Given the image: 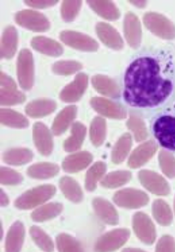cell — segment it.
Instances as JSON below:
<instances>
[{
    "instance_id": "6da1fadb",
    "label": "cell",
    "mask_w": 175,
    "mask_h": 252,
    "mask_svg": "<svg viewBox=\"0 0 175 252\" xmlns=\"http://www.w3.org/2000/svg\"><path fill=\"white\" fill-rule=\"evenodd\" d=\"M123 99L133 112L152 117L175 102V50L142 48L133 57L123 80Z\"/></svg>"
},
{
    "instance_id": "7a4b0ae2",
    "label": "cell",
    "mask_w": 175,
    "mask_h": 252,
    "mask_svg": "<svg viewBox=\"0 0 175 252\" xmlns=\"http://www.w3.org/2000/svg\"><path fill=\"white\" fill-rule=\"evenodd\" d=\"M151 128L163 148L175 151V102L151 117Z\"/></svg>"
},
{
    "instance_id": "3957f363",
    "label": "cell",
    "mask_w": 175,
    "mask_h": 252,
    "mask_svg": "<svg viewBox=\"0 0 175 252\" xmlns=\"http://www.w3.org/2000/svg\"><path fill=\"white\" fill-rule=\"evenodd\" d=\"M56 192L55 187L52 185L37 187L22 194L15 201L14 205L21 210L33 209L52 198Z\"/></svg>"
},
{
    "instance_id": "277c9868",
    "label": "cell",
    "mask_w": 175,
    "mask_h": 252,
    "mask_svg": "<svg viewBox=\"0 0 175 252\" xmlns=\"http://www.w3.org/2000/svg\"><path fill=\"white\" fill-rule=\"evenodd\" d=\"M17 73L21 87L29 90L34 84V61L30 50L24 49L18 57Z\"/></svg>"
},
{
    "instance_id": "5b68a950",
    "label": "cell",
    "mask_w": 175,
    "mask_h": 252,
    "mask_svg": "<svg viewBox=\"0 0 175 252\" xmlns=\"http://www.w3.org/2000/svg\"><path fill=\"white\" fill-rule=\"evenodd\" d=\"M130 232L126 229H117L106 233L98 239L95 246L97 252H110L122 247L129 239Z\"/></svg>"
},
{
    "instance_id": "8992f818",
    "label": "cell",
    "mask_w": 175,
    "mask_h": 252,
    "mask_svg": "<svg viewBox=\"0 0 175 252\" xmlns=\"http://www.w3.org/2000/svg\"><path fill=\"white\" fill-rule=\"evenodd\" d=\"M15 21L21 26L35 32H44L50 27L49 21L42 14L33 10L18 12Z\"/></svg>"
},
{
    "instance_id": "52a82bcc",
    "label": "cell",
    "mask_w": 175,
    "mask_h": 252,
    "mask_svg": "<svg viewBox=\"0 0 175 252\" xmlns=\"http://www.w3.org/2000/svg\"><path fill=\"white\" fill-rule=\"evenodd\" d=\"M60 39L66 44L74 49L85 52H94L98 49L97 41L87 35L74 31H64Z\"/></svg>"
},
{
    "instance_id": "ba28073f",
    "label": "cell",
    "mask_w": 175,
    "mask_h": 252,
    "mask_svg": "<svg viewBox=\"0 0 175 252\" xmlns=\"http://www.w3.org/2000/svg\"><path fill=\"white\" fill-rule=\"evenodd\" d=\"M114 200L117 205L129 209L139 208L148 202L145 194L133 189L119 191L114 195Z\"/></svg>"
},
{
    "instance_id": "9c48e42d",
    "label": "cell",
    "mask_w": 175,
    "mask_h": 252,
    "mask_svg": "<svg viewBox=\"0 0 175 252\" xmlns=\"http://www.w3.org/2000/svg\"><path fill=\"white\" fill-rule=\"evenodd\" d=\"M133 227L142 241L147 244L153 243L155 239L154 226L144 214L138 213L134 217Z\"/></svg>"
},
{
    "instance_id": "30bf717a",
    "label": "cell",
    "mask_w": 175,
    "mask_h": 252,
    "mask_svg": "<svg viewBox=\"0 0 175 252\" xmlns=\"http://www.w3.org/2000/svg\"><path fill=\"white\" fill-rule=\"evenodd\" d=\"M33 136L38 151L44 156L50 155L53 149V142L48 128L42 123H36L34 126Z\"/></svg>"
},
{
    "instance_id": "8fae6325",
    "label": "cell",
    "mask_w": 175,
    "mask_h": 252,
    "mask_svg": "<svg viewBox=\"0 0 175 252\" xmlns=\"http://www.w3.org/2000/svg\"><path fill=\"white\" fill-rule=\"evenodd\" d=\"M88 85V76L84 73H79L74 81L63 89L60 98L66 102H75L81 98Z\"/></svg>"
},
{
    "instance_id": "7c38bea8",
    "label": "cell",
    "mask_w": 175,
    "mask_h": 252,
    "mask_svg": "<svg viewBox=\"0 0 175 252\" xmlns=\"http://www.w3.org/2000/svg\"><path fill=\"white\" fill-rule=\"evenodd\" d=\"M95 213L100 219L109 225H116L119 217L112 204L101 197H97L92 202Z\"/></svg>"
},
{
    "instance_id": "4fadbf2b",
    "label": "cell",
    "mask_w": 175,
    "mask_h": 252,
    "mask_svg": "<svg viewBox=\"0 0 175 252\" xmlns=\"http://www.w3.org/2000/svg\"><path fill=\"white\" fill-rule=\"evenodd\" d=\"M25 238V228L20 221H16L9 228L5 239V251L9 252L20 251Z\"/></svg>"
},
{
    "instance_id": "5bb4252c",
    "label": "cell",
    "mask_w": 175,
    "mask_h": 252,
    "mask_svg": "<svg viewBox=\"0 0 175 252\" xmlns=\"http://www.w3.org/2000/svg\"><path fill=\"white\" fill-rule=\"evenodd\" d=\"M92 161V156L87 152L70 155L63 162L64 170L70 173H77L88 167Z\"/></svg>"
},
{
    "instance_id": "9a60e30c",
    "label": "cell",
    "mask_w": 175,
    "mask_h": 252,
    "mask_svg": "<svg viewBox=\"0 0 175 252\" xmlns=\"http://www.w3.org/2000/svg\"><path fill=\"white\" fill-rule=\"evenodd\" d=\"M31 44L38 52L50 56H59L63 52L62 46L59 43L45 37H34Z\"/></svg>"
},
{
    "instance_id": "2e32d148",
    "label": "cell",
    "mask_w": 175,
    "mask_h": 252,
    "mask_svg": "<svg viewBox=\"0 0 175 252\" xmlns=\"http://www.w3.org/2000/svg\"><path fill=\"white\" fill-rule=\"evenodd\" d=\"M91 104L95 110L103 116L111 118H121L124 116L122 108L103 98H93Z\"/></svg>"
},
{
    "instance_id": "e0dca14e",
    "label": "cell",
    "mask_w": 175,
    "mask_h": 252,
    "mask_svg": "<svg viewBox=\"0 0 175 252\" xmlns=\"http://www.w3.org/2000/svg\"><path fill=\"white\" fill-rule=\"evenodd\" d=\"M77 114V108L74 106H69L63 110L54 121L52 130L55 135L59 136L66 131L74 120Z\"/></svg>"
},
{
    "instance_id": "ac0fdd59",
    "label": "cell",
    "mask_w": 175,
    "mask_h": 252,
    "mask_svg": "<svg viewBox=\"0 0 175 252\" xmlns=\"http://www.w3.org/2000/svg\"><path fill=\"white\" fill-rule=\"evenodd\" d=\"M60 188L64 195L72 202H80L83 198L80 186L71 178L63 177L60 181Z\"/></svg>"
},
{
    "instance_id": "d6986e66",
    "label": "cell",
    "mask_w": 175,
    "mask_h": 252,
    "mask_svg": "<svg viewBox=\"0 0 175 252\" xmlns=\"http://www.w3.org/2000/svg\"><path fill=\"white\" fill-rule=\"evenodd\" d=\"M56 108L55 101L49 99H40L28 104L25 111L28 116L31 117L39 118L52 113Z\"/></svg>"
},
{
    "instance_id": "ffe728a7",
    "label": "cell",
    "mask_w": 175,
    "mask_h": 252,
    "mask_svg": "<svg viewBox=\"0 0 175 252\" xmlns=\"http://www.w3.org/2000/svg\"><path fill=\"white\" fill-rule=\"evenodd\" d=\"M17 33L13 27L5 29L3 33L1 45V56L2 58L10 59L13 57L17 50Z\"/></svg>"
},
{
    "instance_id": "44dd1931",
    "label": "cell",
    "mask_w": 175,
    "mask_h": 252,
    "mask_svg": "<svg viewBox=\"0 0 175 252\" xmlns=\"http://www.w3.org/2000/svg\"><path fill=\"white\" fill-rule=\"evenodd\" d=\"M63 207L59 203H50L41 206L32 213L31 218L35 222H43L58 216L63 211Z\"/></svg>"
},
{
    "instance_id": "7402d4cb",
    "label": "cell",
    "mask_w": 175,
    "mask_h": 252,
    "mask_svg": "<svg viewBox=\"0 0 175 252\" xmlns=\"http://www.w3.org/2000/svg\"><path fill=\"white\" fill-rule=\"evenodd\" d=\"M59 168L55 164L50 162H40L31 166L28 169L29 176L35 179H47L56 176L58 174Z\"/></svg>"
},
{
    "instance_id": "603a6c76",
    "label": "cell",
    "mask_w": 175,
    "mask_h": 252,
    "mask_svg": "<svg viewBox=\"0 0 175 252\" xmlns=\"http://www.w3.org/2000/svg\"><path fill=\"white\" fill-rule=\"evenodd\" d=\"M86 130L83 124L78 122L74 124L71 129V135L66 140L64 145L66 152H74L81 148L85 139Z\"/></svg>"
},
{
    "instance_id": "cb8c5ba5",
    "label": "cell",
    "mask_w": 175,
    "mask_h": 252,
    "mask_svg": "<svg viewBox=\"0 0 175 252\" xmlns=\"http://www.w3.org/2000/svg\"><path fill=\"white\" fill-rule=\"evenodd\" d=\"M140 178L144 186L151 192L158 194H167L169 192V188L165 182L158 175L142 172L140 174Z\"/></svg>"
},
{
    "instance_id": "d4e9b609",
    "label": "cell",
    "mask_w": 175,
    "mask_h": 252,
    "mask_svg": "<svg viewBox=\"0 0 175 252\" xmlns=\"http://www.w3.org/2000/svg\"><path fill=\"white\" fill-rule=\"evenodd\" d=\"M33 158V153L30 150L24 148L11 149L3 155V160L6 163L13 165L28 163Z\"/></svg>"
},
{
    "instance_id": "484cf974",
    "label": "cell",
    "mask_w": 175,
    "mask_h": 252,
    "mask_svg": "<svg viewBox=\"0 0 175 252\" xmlns=\"http://www.w3.org/2000/svg\"><path fill=\"white\" fill-rule=\"evenodd\" d=\"M96 30L99 37L107 46L113 48L120 46L121 42L118 34L109 25L101 22L97 25Z\"/></svg>"
},
{
    "instance_id": "4316f807",
    "label": "cell",
    "mask_w": 175,
    "mask_h": 252,
    "mask_svg": "<svg viewBox=\"0 0 175 252\" xmlns=\"http://www.w3.org/2000/svg\"><path fill=\"white\" fill-rule=\"evenodd\" d=\"M92 84L95 89L100 94L115 97L118 95L119 90L114 83L106 76L96 75L92 80Z\"/></svg>"
},
{
    "instance_id": "83f0119b",
    "label": "cell",
    "mask_w": 175,
    "mask_h": 252,
    "mask_svg": "<svg viewBox=\"0 0 175 252\" xmlns=\"http://www.w3.org/2000/svg\"><path fill=\"white\" fill-rule=\"evenodd\" d=\"M106 164L103 162H97L89 169L86 175L85 188L88 191H93L97 188L99 180L106 171Z\"/></svg>"
},
{
    "instance_id": "f1b7e54d",
    "label": "cell",
    "mask_w": 175,
    "mask_h": 252,
    "mask_svg": "<svg viewBox=\"0 0 175 252\" xmlns=\"http://www.w3.org/2000/svg\"><path fill=\"white\" fill-rule=\"evenodd\" d=\"M1 122L5 126L16 128H24L29 124L26 118L22 114L7 109L1 110Z\"/></svg>"
},
{
    "instance_id": "f546056e",
    "label": "cell",
    "mask_w": 175,
    "mask_h": 252,
    "mask_svg": "<svg viewBox=\"0 0 175 252\" xmlns=\"http://www.w3.org/2000/svg\"><path fill=\"white\" fill-rule=\"evenodd\" d=\"M30 235L38 247L46 252L54 251L53 242L48 235L42 228L37 226H31L30 229Z\"/></svg>"
},
{
    "instance_id": "4dcf8cb0",
    "label": "cell",
    "mask_w": 175,
    "mask_h": 252,
    "mask_svg": "<svg viewBox=\"0 0 175 252\" xmlns=\"http://www.w3.org/2000/svg\"><path fill=\"white\" fill-rule=\"evenodd\" d=\"M155 150V145L152 142L146 143L140 147L133 153L132 157L130 158L129 165L134 168L139 167L151 157Z\"/></svg>"
},
{
    "instance_id": "1f68e13d",
    "label": "cell",
    "mask_w": 175,
    "mask_h": 252,
    "mask_svg": "<svg viewBox=\"0 0 175 252\" xmlns=\"http://www.w3.org/2000/svg\"><path fill=\"white\" fill-rule=\"evenodd\" d=\"M106 135V123L101 117L94 119L90 127V138L95 146L103 144Z\"/></svg>"
},
{
    "instance_id": "d6a6232c",
    "label": "cell",
    "mask_w": 175,
    "mask_h": 252,
    "mask_svg": "<svg viewBox=\"0 0 175 252\" xmlns=\"http://www.w3.org/2000/svg\"><path fill=\"white\" fill-rule=\"evenodd\" d=\"M90 7L101 17L107 20L117 18L118 13L112 2L106 1H88Z\"/></svg>"
},
{
    "instance_id": "836d02e7",
    "label": "cell",
    "mask_w": 175,
    "mask_h": 252,
    "mask_svg": "<svg viewBox=\"0 0 175 252\" xmlns=\"http://www.w3.org/2000/svg\"><path fill=\"white\" fill-rule=\"evenodd\" d=\"M57 250L59 252H81L80 244L74 238L68 234L62 233L56 238Z\"/></svg>"
},
{
    "instance_id": "e575fe53",
    "label": "cell",
    "mask_w": 175,
    "mask_h": 252,
    "mask_svg": "<svg viewBox=\"0 0 175 252\" xmlns=\"http://www.w3.org/2000/svg\"><path fill=\"white\" fill-rule=\"evenodd\" d=\"M131 146V138L128 134L120 138L114 147L112 153V160L115 163H119L125 158Z\"/></svg>"
},
{
    "instance_id": "d590c367",
    "label": "cell",
    "mask_w": 175,
    "mask_h": 252,
    "mask_svg": "<svg viewBox=\"0 0 175 252\" xmlns=\"http://www.w3.org/2000/svg\"><path fill=\"white\" fill-rule=\"evenodd\" d=\"M154 217L159 223L164 225L170 224L173 216L170 207L164 201H155L153 205Z\"/></svg>"
},
{
    "instance_id": "8d00e7d4",
    "label": "cell",
    "mask_w": 175,
    "mask_h": 252,
    "mask_svg": "<svg viewBox=\"0 0 175 252\" xmlns=\"http://www.w3.org/2000/svg\"><path fill=\"white\" fill-rule=\"evenodd\" d=\"M130 178V174L127 171H117L106 175L103 181L102 186L104 187L113 188L125 184Z\"/></svg>"
},
{
    "instance_id": "74e56055",
    "label": "cell",
    "mask_w": 175,
    "mask_h": 252,
    "mask_svg": "<svg viewBox=\"0 0 175 252\" xmlns=\"http://www.w3.org/2000/svg\"><path fill=\"white\" fill-rule=\"evenodd\" d=\"M25 100V95L16 89H1V103L5 106L20 104Z\"/></svg>"
},
{
    "instance_id": "f35d334b",
    "label": "cell",
    "mask_w": 175,
    "mask_h": 252,
    "mask_svg": "<svg viewBox=\"0 0 175 252\" xmlns=\"http://www.w3.org/2000/svg\"><path fill=\"white\" fill-rule=\"evenodd\" d=\"M82 68L80 63L72 61H64L57 62L54 64L53 71L57 74L61 75H69L72 74Z\"/></svg>"
},
{
    "instance_id": "ab89813d",
    "label": "cell",
    "mask_w": 175,
    "mask_h": 252,
    "mask_svg": "<svg viewBox=\"0 0 175 252\" xmlns=\"http://www.w3.org/2000/svg\"><path fill=\"white\" fill-rule=\"evenodd\" d=\"M82 5L81 1H65L62 6V15L64 20L72 21L76 17Z\"/></svg>"
},
{
    "instance_id": "60d3db41",
    "label": "cell",
    "mask_w": 175,
    "mask_h": 252,
    "mask_svg": "<svg viewBox=\"0 0 175 252\" xmlns=\"http://www.w3.org/2000/svg\"><path fill=\"white\" fill-rule=\"evenodd\" d=\"M22 180L20 174L10 168L2 167L1 169V183L4 185H16Z\"/></svg>"
},
{
    "instance_id": "b9f144b4",
    "label": "cell",
    "mask_w": 175,
    "mask_h": 252,
    "mask_svg": "<svg viewBox=\"0 0 175 252\" xmlns=\"http://www.w3.org/2000/svg\"><path fill=\"white\" fill-rule=\"evenodd\" d=\"M161 164L165 173L169 176L174 177L175 175V161L170 155L163 153L161 155Z\"/></svg>"
},
{
    "instance_id": "7bdbcfd3",
    "label": "cell",
    "mask_w": 175,
    "mask_h": 252,
    "mask_svg": "<svg viewBox=\"0 0 175 252\" xmlns=\"http://www.w3.org/2000/svg\"><path fill=\"white\" fill-rule=\"evenodd\" d=\"M157 252H174L175 251V242L173 238L170 237L162 238L157 247Z\"/></svg>"
},
{
    "instance_id": "ee69618b",
    "label": "cell",
    "mask_w": 175,
    "mask_h": 252,
    "mask_svg": "<svg viewBox=\"0 0 175 252\" xmlns=\"http://www.w3.org/2000/svg\"><path fill=\"white\" fill-rule=\"evenodd\" d=\"M57 1H27V4L35 8H46L55 5Z\"/></svg>"
},
{
    "instance_id": "f6af8a7d",
    "label": "cell",
    "mask_w": 175,
    "mask_h": 252,
    "mask_svg": "<svg viewBox=\"0 0 175 252\" xmlns=\"http://www.w3.org/2000/svg\"><path fill=\"white\" fill-rule=\"evenodd\" d=\"M1 85L4 88L16 89V84L13 80L2 72H1Z\"/></svg>"
},
{
    "instance_id": "bcb514c9",
    "label": "cell",
    "mask_w": 175,
    "mask_h": 252,
    "mask_svg": "<svg viewBox=\"0 0 175 252\" xmlns=\"http://www.w3.org/2000/svg\"><path fill=\"white\" fill-rule=\"evenodd\" d=\"M9 200L7 194L3 190H1V206H7L8 205Z\"/></svg>"
},
{
    "instance_id": "7dc6e473",
    "label": "cell",
    "mask_w": 175,
    "mask_h": 252,
    "mask_svg": "<svg viewBox=\"0 0 175 252\" xmlns=\"http://www.w3.org/2000/svg\"></svg>"
}]
</instances>
